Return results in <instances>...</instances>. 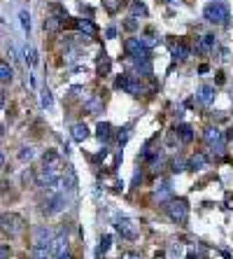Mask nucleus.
Returning a JSON list of instances; mask_svg holds the SVG:
<instances>
[{
    "mask_svg": "<svg viewBox=\"0 0 233 259\" xmlns=\"http://www.w3.org/2000/svg\"><path fill=\"white\" fill-rule=\"evenodd\" d=\"M96 136L101 138V140H110V138H112V126H110L108 122H101L96 126Z\"/></svg>",
    "mask_w": 233,
    "mask_h": 259,
    "instance_id": "18",
    "label": "nucleus"
},
{
    "mask_svg": "<svg viewBox=\"0 0 233 259\" xmlns=\"http://www.w3.org/2000/svg\"><path fill=\"white\" fill-rule=\"evenodd\" d=\"M65 19H68V14H65L63 9H58V14H56V16H47V19H45V31L56 33L63 26V21H65Z\"/></svg>",
    "mask_w": 233,
    "mask_h": 259,
    "instance_id": "11",
    "label": "nucleus"
},
{
    "mask_svg": "<svg viewBox=\"0 0 233 259\" xmlns=\"http://www.w3.org/2000/svg\"><path fill=\"white\" fill-rule=\"evenodd\" d=\"M163 257H166L163 252H156V255H154V259H163Z\"/></svg>",
    "mask_w": 233,
    "mask_h": 259,
    "instance_id": "34",
    "label": "nucleus"
},
{
    "mask_svg": "<svg viewBox=\"0 0 233 259\" xmlns=\"http://www.w3.org/2000/svg\"><path fill=\"white\" fill-rule=\"evenodd\" d=\"M205 164H208V157H205L203 152L194 154V157L189 159V168H191V171H203V168H205Z\"/></svg>",
    "mask_w": 233,
    "mask_h": 259,
    "instance_id": "16",
    "label": "nucleus"
},
{
    "mask_svg": "<svg viewBox=\"0 0 233 259\" xmlns=\"http://www.w3.org/2000/svg\"><path fill=\"white\" fill-rule=\"evenodd\" d=\"M86 138H89V129H86V124H75V126H72V140L84 143Z\"/></svg>",
    "mask_w": 233,
    "mask_h": 259,
    "instance_id": "17",
    "label": "nucleus"
},
{
    "mask_svg": "<svg viewBox=\"0 0 233 259\" xmlns=\"http://www.w3.org/2000/svg\"><path fill=\"white\" fill-rule=\"evenodd\" d=\"M205 143H208L212 150L217 154H224V147H226V136L224 131L217 129V126H210L208 131H205Z\"/></svg>",
    "mask_w": 233,
    "mask_h": 259,
    "instance_id": "5",
    "label": "nucleus"
},
{
    "mask_svg": "<svg viewBox=\"0 0 233 259\" xmlns=\"http://www.w3.org/2000/svg\"><path fill=\"white\" fill-rule=\"evenodd\" d=\"M75 26H77V31H79V33H84L86 38H93V35L98 33V28L93 26L91 19H77V23H75Z\"/></svg>",
    "mask_w": 233,
    "mask_h": 259,
    "instance_id": "13",
    "label": "nucleus"
},
{
    "mask_svg": "<svg viewBox=\"0 0 233 259\" xmlns=\"http://www.w3.org/2000/svg\"><path fill=\"white\" fill-rule=\"evenodd\" d=\"M175 133H177V138L182 143H191V140H194V129H191L189 124H179L177 129H175Z\"/></svg>",
    "mask_w": 233,
    "mask_h": 259,
    "instance_id": "15",
    "label": "nucleus"
},
{
    "mask_svg": "<svg viewBox=\"0 0 233 259\" xmlns=\"http://www.w3.org/2000/svg\"><path fill=\"white\" fill-rule=\"evenodd\" d=\"M68 236L65 234H56L54 241H52V259L61 257V255H68Z\"/></svg>",
    "mask_w": 233,
    "mask_h": 259,
    "instance_id": "10",
    "label": "nucleus"
},
{
    "mask_svg": "<svg viewBox=\"0 0 233 259\" xmlns=\"http://www.w3.org/2000/svg\"><path fill=\"white\" fill-rule=\"evenodd\" d=\"M124 28H126V31H135V28H138V21H135V16H128V21L124 23Z\"/></svg>",
    "mask_w": 233,
    "mask_h": 259,
    "instance_id": "27",
    "label": "nucleus"
},
{
    "mask_svg": "<svg viewBox=\"0 0 233 259\" xmlns=\"http://www.w3.org/2000/svg\"><path fill=\"white\" fill-rule=\"evenodd\" d=\"M105 35H108V38H115V35H116V28H108V33H105Z\"/></svg>",
    "mask_w": 233,
    "mask_h": 259,
    "instance_id": "32",
    "label": "nucleus"
},
{
    "mask_svg": "<svg viewBox=\"0 0 233 259\" xmlns=\"http://www.w3.org/2000/svg\"><path fill=\"white\" fill-rule=\"evenodd\" d=\"M65 206H68L65 191H56V194H47V201H45V206H42V210L47 215H58L61 210H65Z\"/></svg>",
    "mask_w": 233,
    "mask_h": 259,
    "instance_id": "4",
    "label": "nucleus"
},
{
    "mask_svg": "<svg viewBox=\"0 0 233 259\" xmlns=\"http://www.w3.org/2000/svg\"><path fill=\"white\" fill-rule=\"evenodd\" d=\"M115 84H116V89H124L131 96H140L142 93V84H140V80L135 75H119Z\"/></svg>",
    "mask_w": 233,
    "mask_h": 259,
    "instance_id": "8",
    "label": "nucleus"
},
{
    "mask_svg": "<svg viewBox=\"0 0 233 259\" xmlns=\"http://www.w3.org/2000/svg\"><path fill=\"white\" fill-rule=\"evenodd\" d=\"M12 77H14V70L7 66V61H2L0 63V80L7 84V82H12Z\"/></svg>",
    "mask_w": 233,
    "mask_h": 259,
    "instance_id": "19",
    "label": "nucleus"
},
{
    "mask_svg": "<svg viewBox=\"0 0 233 259\" xmlns=\"http://www.w3.org/2000/svg\"><path fill=\"white\" fill-rule=\"evenodd\" d=\"M215 42H217V40H215V35H212V33H208V35H201V38L196 40V52H198V54H208L210 49L215 47Z\"/></svg>",
    "mask_w": 233,
    "mask_h": 259,
    "instance_id": "12",
    "label": "nucleus"
},
{
    "mask_svg": "<svg viewBox=\"0 0 233 259\" xmlns=\"http://www.w3.org/2000/svg\"><path fill=\"white\" fill-rule=\"evenodd\" d=\"M186 168H189V161H184V159H173L171 161V171H173V173H184Z\"/></svg>",
    "mask_w": 233,
    "mask_h": 259,
    "instance_id": "21",
    "label": "nucleus"
},
{
    "mask_svg": "<svg viewBox=\"0 0 233 259\" xmlns=\"http://www.w3.org/2000/svg\"><path fill=\"white\" fill-rule=\"evenodd\" d=\"M203 16H205V21L208 23H215V26H224L229 23L231 14H229V5L222 2V0H212L208 2L205 7H203Z\"/></svg>",
    "mask_w": 233,
    "mask_h": 259,
    "instance_id": "1",
    "label": "nucleus"
},
{
    "mask_svg": "<svg viewBox=\"0 0 233 259\" xmlns=\"http://www.w3.org/2000/svg\"><path fill=\"white\" fill-rule=\"evenodd\" d=\"M52 103H54V98H52V91H49V89H45V91H42V107H52Z\"/></svg>",
    "mask_w": 233,
    "mask_h": 259,
    "instance_id": "25",
    "label": "nucleus"
},
{
    "mask_svg": "<svg viewBox=\"0 0 233 259\" xmlns=\"http://www.w3.org/2000/svg\"><path fill=\"white\" fill-rule=\"evenodd\" d=\"M9 257V248H7V243H2V259H7Z\"/></svg>",
    "mask_w": 233,
    "mask_h": 259,
    "instance_id": "31",
    "label": "nucleus"
},
{
    "mask_svg": "<svg viewBox=\"0 0 233 259\" xmlns=\"http://www.w3.org/2000/svg\"><path fill=\"white\" fill-rule=\"evenodd\" d=\"M110 68H112V63H110V59L105 56V54H103V59L98 61V75H108Z\"/></svg>",
    "mask_w": 233,
    "mask_h": 259,
    "instance_id": "22",
    "label": "nucleus"
},
{
    "mask_svg": "<svg viewBox=\"0 0 233 259\" xmlns=\"http://www.w3.org/2000/svg\"><path fill=\"white\" fill-rule=\"evenodd\" d=\"M42 168L49 171V173H56V175H61L63 173V157L56 150H47L42 154Z\"/></svg>",
    "mask_w": 233,
    "mask_h": 259,
    "instance_id": "6",
    "label": "nucleus"
},
{
    "mask_svg": "<svg viewBox=\"0 0 233 259\" xmlns=\"http://www.w3.org/2000/svg\"><path fill=\"white\" fill-rule=\"evenodd\" d=\"M226 208H233V198L231 196H226Z\"/></svg>",
    "mask_w": 233,
    "mask_h": 259,
    "instance_id": "33",
    "label": "nucleus"
},
{
    "mask_svg": "<svg viewBox=\"0 0 233 259\" xmlns=\"http://www.w3.org/2000/svg\"><path fill=\"white\" fill-rule=\"evenodd\" d=\"M110 243H112V238H110V236H103V238H101V252H108V250H110Z\"/></svg>",
    "mask_w": 233,
    "mask_h": 259,
    "instance_id": "28",
    "label": "nucleus"
},
{
    "mask_svg": "<svg viewBox=\"0 0 233 259\" xmlns=\"http://www.w3.org/2000/svg\"><path fill=\"white\" fill-rule=\"evenodd\" d=\"M168 49H171L175 61H186L191 56V47L186 45L184 40H168Z\"/></svg>",
    "mask_w": 233,
    "mask_h": 259,
    "instance_id": "9",
    "label": "nucleus"
},
{
    "mask_svg": "<svg viewBox=\"0 0 233 259\" xmlns=\"http://www.w3.org/2000/svg\"><path fill=\"white\" fill-rule=\"evenodd\" d=\"M19 23H21V31L28 35V33H31V14H28L26 9L19 12Z\"/></svg>",
    "mask_w": 233,
    "mask_h": 259,
    "instance_id": "20",
    "label": "nucleus"
},
{
    "mask_svg": "<svg viewBox=\"0 0 233 259\" xmlns=\"http://www.w3.org/2000/svg\"><path fill=\"white\" fill-rule=\"evenodd\" d=\"M35 157V150L33 147H21V152H19V159L21 161H31Z\"/></svg>",
    "mask_w": 233,
    "mask_h": 259,
    "instance_id": "24",
    "label": "nucleus"
},
{
    "mask_svg": "<svg viewBox=\"0 0 233 259\" xmlns=\"http://www.w3.org/2000/svg\"><path fill=\"white\" fill-rule=\"evenodd\" d=\"M166 215H168L175 224H184V222L189 220V203H186L184 198H171V201L166 203Z\"/></svg>",
    "mask_w": 233,
    "mask_h": 259,
    "instance_id": "2",
    "label": "nucleus"
},
{
    "mask_svg": "<svg viewBox=\"0 0 233 259\" xmlns=\"http://www.w3.org/2000/svg\"><path fill=\"white\" fill-rule=\"evenodd\" d=\"M23 59L28 66H35V49L33 47H23Z\"/></svg>",
    "mask_w": 233,
    "mask_h": 259,
    "instance_id": "23",
    "label": "nucleus"
},
{
    "mask_svg": "<svg viewBox=\"0 0 233 259\" xmlns=\"http://www.w3.org/2000/svg\"><path fill=\"white\" fill-rule=\"evenodd\" d=\"M121 259H140V255H135V252H124Z\"/></svg>",
    "mask_w": 233,
    "mask_h": 259,
    "instance_id": "30",
    "label": "nucleus"
},
{
    "mask_svg": "<svg viewBox=\"0 0 233 259\" xmlns=\"http://www.w3.org/2000/svg\"><path fill=\"white\" fill-rule=\"evenodd\" d=\"M116 231L121 234V236L126 238V241H135V238L140 236V227L135 220H128V217H119L116 220Z\"/></svg>",
    "mask_w": 233,
    "mask_h": 259,
    "instance_id": "7",
    "label": "nucleus"
},
{
    "mask_svg": "<svg viewBox=\"0 0 233 259\" xmlns=\"http://www.w3.org/2000/svg\"><path fill=\"white\" fill-rule=\"evenodd\" d=\"M23 229H26V220H23L21 215H16V213L2 215V231H5V234L16 238V236H21L23 234Z\"/></svg>",
    "mask_w": 233,
    "mask_h": 259,
    "instance_id": "3",
    "label": "nucleus"
},
{
    "mask_svg": "<svg viewBox=\"0 0 233 259\" xmlns=\"http://www.w3.org/2000/svg\"><path fill=\"white\" fill-rule=\"evenodd\" d=\"M54 259H72L70 255H61V257H54Z\"/></svg>",
    "mask_w": 233,
    "mask_h": 259,
    "instance_id": "35",
    "label": "nucleus"
},
{
    "mask_svg": "<svg viewBox=\"0 0 233 259\" xmlns=\"http://www.w3.org/2000/svg\"><path fill=\"white\" fill-rule=\"evenodd\" d=\"M215 96H217V91H215V86H210V84H203L201 89H198V98H201V103H205V105H210V103L215 100Z\"/></svg>",
    "mask_w": 233,
    "mask_h": 259,
    "instance_id": "14",
    "label": "nucleus"
},
{
    "mask_svg": "<svg viewBox=\"0 0 233 259\" xmlns=\"http://www.w3.org/2000/svg\"><path fill=\"white\" fill-rule=\"evenodd\" d=\"M105 157H108V150L103 147L101 152H98V154H96V157H93V161H103V159H105Z\"/></svg>",
    "mask_w": 233,
    "mask_h": 259,
    "instance_id": "29",
    "label": "nucleus"
},
{
    "mask_svg": "<svg viewBox=\"0 0 233 259\" xmlns=\"http://www.w3.org/2000/svg\"><path fill=\"white\" fill-rule=\"evenodd\" d=\"M131 7H133V14H140V16H145V14H147V7H145L142 2H133Z\"/></svg>",
    "mask_w": 233,
    "mask_h": 259,
    "instance_id": "26",
    "label": "nucleus"
}]
</instances>
